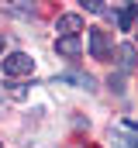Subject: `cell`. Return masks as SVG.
Returning a JSON list of instances; mask_svg holds the SVG:
<instances>
[{"mask_svg": "<svg viewBox=\"0 0 138 148\" xmlns=\"http://www.w3.org/2000/svg\"><path fill=\"white\" fill-rule=\"evenodd\" d=\"M0 148H3V145H0Z\"/></svg>", "mask_w": 138, "mask_h": 148, "instance_id": "5bb4252c", "label": "cell"}, {"mask_svg": "<svg viewBox=\"0 0 138 148\" xmlns=\"http://www.w3.org/2000/svg\"><path fill=\"white\" fill-rule=\"evenodd\" d=\"M59 79H62V83H79V86L93 90V79H90V76H83V73H62Z\"/></svg>", "mask_w": 138, "mask_h": 148, "instance_id": "52a82bcc", "label": "cell"}, {"mask_svg": "<svg viewBox=\"0 0 138 148\" xmlns=\"http://www.w3.org/2000/svg\"><path fill=\"white\" fill-rule=\"evenodd\" d=\"M83 7H86L90 14H107V7H104V0H83Z\"/></svg>", "mask_w": 138, "mask_h": 148, "instance_id": "ba28073f", "label": "cell"}, {"mask_svg": "<svg viewBox=\"0 0 138 148\" xmlns=\"http://www.w3.org/2000/svg\"><path fill=\"white\" fill-rule=\"evenodd\" d=\"M34 73V59L28 52H10L3 55V76H31Z\"/></svg>", "mask_w": 138, "mask_h": 148, "instance_id": "6da1fadb", "label": "cell"}, {"mask_svg": "<svg viewBox=\"0 0 138 148\" xmlns=\"http://www.w3.org/2000/svg\"><path fill=\"white\" fill-rule=\"evenodd\" d=\"M55 48H59V55H66V59H76L83 45H79V38H59V41H55Z\"/></svg>", "mask_w": 138, "mask_h": 148, "instance_id": "5b68a950", "label": "cell"}, {"mask_svg": "<svg viewBox=\"0 0 138 148\" xmlns=\"http://www.w3.org/2000/svg\"><path fill=\"white\" fill-rule=\"evenodd\" d=\"M117 148H138V134L135 138H124V134H121V138H117Z\"/></svg>", "mask_w": 138, "mask_h": 148, "instance_id": "9c48e42d", "label": "cell"}, {"mask_svg": "<svg viewBox=\"0 0 138 148\" xmlns=\"http://www.w3.org/2000/svg\"><path fill=\"white\" fill-rule=\"evenodd\" d=\"M135 38H138V28H135Z\"/></svg>", "mask_w": 138, "mask_h": 148, "instance_id": "7c38bea8", "label": "cell"}, {"mask_svg": "<svg viewBox=\"0 0 138 148\" xmlns=\"http://www.w3.org/2000/svg\"><path fill=\"white\" fill-rule=\"evenodd\" d=\"M114 17H117V28H121V31H128V28L135 24V17H138V3H124Z\"/></svg>", "mask_w": 138, "mask_h": 148, "instance_id": "277c9868", "label": "cell"}, {"mask_svg": "<svg viewBox=\"0 0 138 148\" xmlns=\"http://www.w3.org/2000/svg\"><path fill=\"white\" fill-rule=\"evenodd\" d=\"M124 127H128V131H135V134H138V121H124Z\"/></svg>", "mask_w": 138, "mask_h": 148, "instance_id": "30bf717a", "label": "cell"}, {"mask_svg": "<svg viewBox=\"0 0 138 148\" xmlns=\"http://www.w3.org/2000/svg\"><path fill=\"white\" fill-rule=\"evenodd\" d=\"M79 28H83V17H79V14H62V17L55 21V31L62 38H76Z\"/></svg>", "mask_w": 138, "mask_h": 148, "instance_id": "3957f363", "label": "cell"}, {"mask_svg": "<svg viewBox=\"0 0 138 148\" xmlns=\"http://www.w3.org/2000/svg\"><path fill=\"white\" fill-rule=\"evenodd\" d=\"M0 52H3V38H0Z\"/></svg>", "mask_w": 138, "mask_h": 148, "instance_id": "8fae6325", "label": "cell"}, {"mask_svg": "<svg viewBox=\"0 0 138 148\" xmlns=\"http://www.w3.org/2000/svg\"><path fill=\"white\" fill-rule=\"evenodd\" d=\"M90 55L93 59H107L110 55V38L104 28H90Z\"/></svg>", "mask_w": 138, "mask_h": 148, "instance_id": "7a4b0ae2", "label": "cell"}, {"mask_svg": "<svg viewBox=\"0 0 138 148\" xmlns=\"http://www.w3.org/2000/svg\"><path fill=\"white\" fill-rule=\"evenodd\" d=\"M117 55H121V69H124V73H128V69H135V45H128V41H124V45L117 48Z\"/></svg>", "mask_w": 138, "mask_h": 148, "instance_id": "8992f818", "label": "cell"}, {"mask_svg": "<svg viewBox=\"0 0 138 148\" xmlns=\"http://www.w3.org/2000/svg\"><path fill=\"white\" fill-rule=\"evenodd\" d=\"M90 148H97V145H90Z\"/></svg>", "mask_w": 138, "mask_h": 148, "instance_id": "4fadbf2b", "label": "cell"}]
</instances>
